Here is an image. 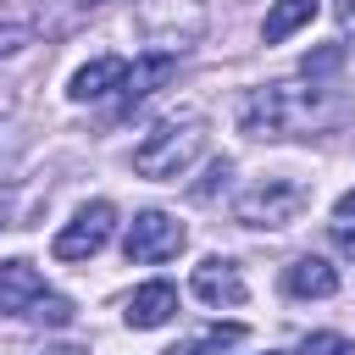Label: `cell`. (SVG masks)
Wrapping results in <instances>:
<instances>
[{
  "mask_svg": "<svg viewBox=\"0 0 355 355\" xmlns=\"http://www.w3.org/2000/svg\"><path fill=\"white\" fill-rule=\"evenodd\" d=\"M344 116L338 94L322 83H261L239 100V128L250 139H294V133H316L333 128Z\"/></svg>",
  "mask_w": 355,
  "mask_h": 355,
  "instance_id": "6da1fadb",
  "label": "cell"
},
{
  "mask_svg": "<svg viewBox=\"0 0 355 355\" xmlns=\"http://www.w3.org/2000/svg\"><path fill=\"white\" fill-rule=\"evenodd\" d=\"M200 155H205V116L200 111H183V116L155 122L133 144V172L150 178V183H178Z\"/></svg>",
  "mask_w": 355,
  "mask_h": 355,
  "instance_id": "7a4b0ae2",
  "label": "cell"
},
{
  "mask_svg": "<svg viewBox=\"0 0 355 355\" xmlns=\"http://www.w3.org/2000/svg\"><path fill=\"white\" fill-rule=\"evenodd\" d=\"M0 316H22V322H44V327H67L72 322V300L44 288L33 261H0Z\"/></svg>",
  "mask_w": 355,
  "mask_h": 355,
  "instance_id": "3957f363",
  "label": "cell"
},
{
  "mask_svg": "<svg viewBox=\"0 0 355 355\" xmlns=\"http://www.w3.org/2000/svg\"><path fill=\"white\" fill-rule=\"evenodd\" d=\"M133 28L155 55H183L205 39V0H133Z\"/></svg>",
  "mask_w": 355,
  "mask_h": 355,
  "instance_id": "277c9868",
  "label": "cell"
},
{
  "mask_svg": "<svg viewBox=\"0 0 355 355\" xmlns=\"http://www.w3.org/2000/svg\"><path fill=\"white\" fill-rule=\"evenodd\" d=\"M305 205H311V189L300 178H261L233 200V216L244 227H294Z\"/></svg>",
  "mask_w": 355,
  "mask_h": 355,
  "instance_id": "5b68a950",
  "label": "cell"
},
{
  "mask_svg": "<svg viewBox=\"0 0 355 355\" xmlns=\"http://www.w3.org/2000/svg\"><path fill=\"white\" fill-rule=\"evenodd\" d=\"M183 244H189V233H183V222H178V216H166V211H139V216L128 222V239H122L128 261H139V266L172 261Z\"/></svg>",
  "mask_w": 355,
  "mask_h": 355,
  "instance_id": "8992f818",
  "label": "cell"
},
{
  "mask_svg": "<svg viewBox=\"0 0 355 355\" xmlns=\"http://www.w3.org/2000/svg\"><path fill=\"white\" fill-rule=\"evenodd\" d=\"M111 227H116V205H111V200H89V205L55 233V261H89V255H100L105 239H111Z\"/></svg>",
  "mask_w": 355,
  "mask_h": 355,
  "instance_id": "52a82bcc",
  "label": "cell"
},
{
  "mask_svg": "<svg viewBox=\"0 0 355 355\" xmlns=\"http://www.w3.org/2000/svg\"><path fill=\"white\" fill-rule=\"evenodd\" d=\"M189 288H194V300H205V305H244V272L227 261V255H205L200 266H194V277H189Z\"/></svg>",
  "mask_w": 355,
  "mask_h": 355,
  "instance_id": "ba28073f",
  "label": "cell"
},
{
  "mask_svg": "<svg viewBox=\"0 0 355 355\" xmlns=\"http://www.w3.org/2000/svg\"><path fill=\"white\" fill-rule=\"evenodd\" d=\"M122 78H128V61H122V55H94L89 67L72 72V89H67V94H72L78 105H89V100H105L111 89L122 94Z\"/></svg>",
  "mask_w": 355,
  "mask_h": 355,
  "instance_id": "9c48e42d",
  "label": "cell"
},
{
  "mask_svg": "<svg viewBox=\"0 0 355 355\" xmlns=\"http://www.w3.org/2000/svg\"><path fill=\"white\" fill-rule=\"evenodd\" d=\"M283 294H294V300H327V294H338V272L322 255H300V261L283 266Z\"/></svg>",
  "mask_w": 355,
  "mask_h": 355,
  "instance_id": "30bf717a",
  "label": "cell"
},
{
  "mask_svg": "<svg viewBox=\"0 0 355 355\" xmlns=\"http://www.w3.org/2000/svg\"><path fill=\"white\" fill-rule=\"evenodd\" d=\"M128 327H166L172 316H178V288L172 283H144V288H133V300H128Z\"/></svg>",
  "mask_w": 355,
  "mask_h": 355,
  "instance_id": "8fae6325",
  "label": "cell"
},
{
  "mask_svg": "<svg viewBox=\"0 0 355 355\" xmlns=\"http://www.w3.org/2000/svg\"><path fill=\"white\" fill-rule=\"evenodd\" d=\"M172 72H178V55H139L133 67H128V78H122V105H139V100H150L161 83H172Z\"/></svg>",
  "mask_w": 355,
  "mask_h": 355,
  "instance_id": "7c38bea8",
  "label": "cell"
},
{
  "mask_svg": "<svg viewBox=\"0 0 355 355\" xmlns=\"http://www.w3.org/2000/svg\"><path fill=\"white\" fill-rule=\"evenodd\" d=\"M311 17H316V0H277V6L266 11V22H261V39H266V44H283V39L300 33Z\"/></svg>",
  "mask_w": 355,
  "mask_h": 355,
  "instance_id": "4fadbf2b",
  "label": "cell"
},
{
  "mask_svg": "<svg viewBox=\"0 0 355 355\" xmlns=\"http://www.w3.org/2000/svg\"><path fill=\"white\" fill-rule=\"evenodd\" d=\"M100 6H105V0H44V11H50V17H44V33H72V28H78L89 11H100Z\"/></svg>",
  "mask_w": 355,
  "mask_h": 355,
  "instance_id": "5bb4252c",
  "label": "cell"
},
{
  "mask_svg": "<svg viewBox=\"0 0 355 355\" xmlns=\"http://www.w3.org/2000/svg\"><path fill=\"white\" fill-rule=\"evenodd\" d=\"M239 338H244V327H239V322H227V327H211V333H200V338H189V344L166 349V355H222V349H233Z\"/></svg>",
  "mask_w": 355,
  "mask_h": 355,
  "instance_id": "9a60e30c",
  "label": "cell"
},
{
  "mask_svg": "<svg viewBox=\"0 0 355 355\" xmlns=\"http://www.w3.org/2000/svg\"><path fill=\"white\" fill-rule=\"evenodd\" d=\"M327 233H333V244L344 250V255H355V189L333 205V222H327Z\"/></svg>",
  "mask_w": 355,
  "mask_h": 355,
  "instance_id": "2e32d148",
  "label": "cell"
},
{
  "mask_svg": "<svg viewBox=\"0 0 355 355\" xmlns=\"http://www.w3.org/2000/svg\"><path fill=\"white\" fill-rule=\"evenodd\" d=\"M22 44H33V22H22V17H0V55H17Z\"/></svg>",
  "mask_w": 355,
  "mask_h": 355,
  "instance_id": "e0dca14e",
  "label": "cell"
},
{
  "mask_svg": "<svg viewBox=\"0 0 355 355\" xmlns=\"http://www.w3.org/2000/svg\"><path fill=\"white\" fill-rule=\"evenodd\" d=\"M300 355H355V344H349V338H338V333H311Z\"/></svg>",
  "mask_w": 355,
  "mask_h": 355,
  "instance_id": "ac0fdd59",
  "label": "cell"
},
{
  "mask_svg": "<svg viewBox=\"0 0 355 355\" xmlns=\"http://www.w3.org/2000/svg\"><path fill=\"white\" fill-rule=\"evenodd\" d=\"M33 355H89V349H83V344H39Z\"/></svg>",
  "mask_w": 355,
  "mask_h": 355,
  "instance_id": "d6986e66",
  "label": "cell"
},
{
  "mask_svg": "<svg viewBox=\"0 0 355 355\" xmlns=\"http://www.w3.org/2000/svg\"><path fill=\"white\" fill-rule=\"evenodd\" d=\"M333 11H338V22H344V28H355V0H333Z\"/></svg>",
  "mask_w": 355,
  "mask_h": 355,
  "instance_id": "ffe728a7",
  "label": "cell"
},
{
  "mask_svg": "<svg viewBox=\"0 0 355 355\" xmlns=\"http://www.w3.org/2000/svg\"><path fill=\"white\" fill-rule=\"evenodd\" d=\"M0 227H11V194L0 189Z\"/></svg>",
  "mask_w": 355,
  "mask_h": 355,
  "instance_id": "44dd1931",
  "label": "cell"
}]
</instances>
